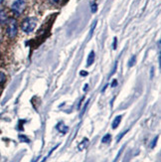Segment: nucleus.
Masks as SVG:
<instances>
[{
  "label": "nucleus",
  "mask_w": 161,
  "mask_h": 162,
  "mask_svg": "<svg viewBox=\"0 0 161 162\" xmlns=\"http://www.w3.org/2000/svg\"><path fill=\"white\" fill-rule=\"evenodd\" d=\"M50 1V3L51 4H54V5H57V4H59L61 2V0H49Z\"/></svg>",
  "instance_id": "f3484780"
},
{
  "label": "nucleus",
  "mask_w": 161,
  "mask_h": 162,
  "mask_svg": "<svg viewBox=\"0 0 161 162\" xmlns=\"http://www.w3.org/2000/svg\"><path fill=\"white\" fill-rule=\"evenodd\" d=\"M157 139H158V136L154 137V139L152 140V142H151V145H150V147H151V148L155 147V145H156V142H157Z\"/></svg>",
  "instance_id": "ddd939ff"
},
{
  "label": "nucleus",
  "mask_w": 161,
  "mask_h": 162,
  "mask_svg": "<svg viewBox=\"0 0 161 162\" xmlns=\"http://www.w3.org/2000/svg\"><path fill=\"white\" fill-rule=\"evenodd\" d=\"M88 103H90V100H87V103H86V105H84V108H83V110H82V113H80V116H82L83 115H84V113H85L86 108H87V107H88Z\"/></svg>",
  "instance_id": "4468645a"
},
{
  "label": "nucleus",
  "mask_w": 161,
  "mask_h": 162,
  "mask_svg": "<svg viewBox=\"0 0 161 162\" xmlns=\"http://www.w3.org/2000/svg\"><path fill=\"white\" fill-rule=\"evenodd\" d=\"M8 21V14L5 10L0 11V24H5Z\"/></svg>",
  "instance_id": "20e7f679"
},
{
  "label": "nucleus",
  "mask_w": 161,
  "mask_h": 162,
  "mask_svg": "<svg viewBox=\"0 0 161 162\" xmlns=\"http://www.w3.org/2000/svg\"><path fill=\"white\" fill-rule=\"evenodd\" d=\"M80 76H87V75H88V72H86V71H82V72H80Z\"/></svg>",
  "instance_id": "412c9836"
},
{
  "label": "nucleus",
  "mask_w": 161,
  "mask_h": 162,
  "mask_svg": "<svg viewBox=\"0 0 161 162\" xmlns=\"http://www.w3.org/2000/svg\"><path fill=\"white\" fill-rule=\"evenodd\" d=\"M121 118H122V115H117L116 118H114V120L112 121V125H111V127L114 129H115L116 128L117 126L119 125V123H120V121H121Z\"/></svg>",
  "instance_id": "39448f33"
},
{
  "label": "nucleus",
  "mask_w": 161,
  "mask_h": 162,
  "mask_svg": "<svg viewBox=\"0 0 161 162\" xmlns=\"http://www.w3.org/2000/svg\"><path fill=\"white\" fill-rule=\"evenodd\" d=\"M96 10H98V5H96V3L92 4V12L93 13H96Z\"/></svg>",
  "instance_id": "2eb2a0df"
},
{
  "label": "nucleus",
  "mask_w": 161,
  "mask_h": 162,
  "mask_svg": "<svg viewBox=\"0 0 161 162\" xmlns=\"http://www.w3.org/2000/svg\"><path fill=\"white\" fill-rule=\"evenodd\" d=\"M93 61H95V52L92 51L90 53V55H88V62H87L88 67H90V66L93 65Z\"/></svg>",
  "instance_id": "423d86ee"
},
{
  "label": "nucleus",
  "mask_w": 161,
  "mask_h": 162,
  "mask_svg": "<svg viewBox=\"0 0 161 162\" xmlns=\"http://www.w3.org/2000/svg\"><path fill=\"white\" fill-rule=\"evenodd\" d=\"M121 151H122V148H121V149H120V150L119 151V153H117L116 157H115V159H114V162H115V161H116V160H117V159H119V155H120V154H121Z\"/></svg>",
  "instance_id": "aec40b11"
},
{
  "label": "nucleus",
  "mask_w": 161,
  "mask_h": 162,
  "mask_svg": "<svg viewBox=\"0 0 161 162\" xmlns=\"http://www.w3.org/2000/svg\"><path fill=\"white\" fill-rule=\"evenodd\" d=\"M111 134H106L103 137V139H101V143H107L111 141Z\"/></svg>",
  "instance_id": "6e6552de"
},
{
  "label": "nucleus",
  "mask_w": 161,
  "mask_h": 162,
  "mask_svg": "<svg viewBox=\"0 0 161 162\" xmlns=\"http://www.w3.org/2000/svg\"><path fill=\"white\" fill-rule=\"evenodd\" d=\"M88 85H86V86L84 87V91L86 92V91H87V90H88Z\"/></svg>",
  "instance_id": "5701e85b"
},
{
  "label": "nucleus",
  "mask_w": 161,
  "mask_h": 162,
  "mask_svg": "<svg viewBox=\"0 0 161 162\" xmlns=\"http://www.w3.org/2000/svg\"><path fill=\"white\" fill-rule=\"evenodd\" d=\"M2 2H3V0H0V4H1V3H2Z\"/></svg>",
  "instance_id": "b1692460"
},
{
  "label": "nucleus",
  "mask_w": 161,
  "mask_h": 162,
  "mask_svg": "<svg viewBox=\"0 0 161 162\" xmlns=\"http://www.w3.org/2000/svg\"><path fill=\"white\" fill-rule=\"evenodd\" d=\"M7 36L9 39H14L17 36L18 33V25H17V21L15 19H10L8 21V25H7Z\"/></svg>",
  "instance_id": "f03ea898"
},
{
  "label": "nucleus",
  "mask_w": 161,
  "mask_h": 162,
  "mask_svg": "<svg viewBox=\"0 0 161 162\" xmlns=\"http://www.w3.org/2000/svg\"><path fill=\"white\" fill-rule=\"evenodd\" d=\"M19 139L21 140V141H25V142H27V143L30 142V140H29V138H27L25 135H19Z\"/></svg>",
  "instance_id": "9d476101"
},
{
  "label": "nucleus",
  "mask_w": 161,
  "mask_h": 162,
  "mask_svg": "<svg viewBox=\"0 0 161 162\" xmlns=\"http://www.w3.org/2000/svg\"><path fill=\"white\" fill-rule=\"evenodd\" d=\"M26 8V0H16L12 4L11 9L16 15H21Z\"/></svg>",
  "instance_id": "7ed1b4c3"
},
{
  "label": "nucleus",
  "mask_w": 161,
  "mask_h": 162,
  "mask_svg": "<svg viewBox=\"0 0 161 162\" xmlns=\"http://www.w3.org/2000/svg\"><path fill=\"white\" fill-rule=\"evenodd\" d=\"M116 44H117V39L114 38V44H112V49H114V50L116 49Z\"/></svg>",
  "instance_id": "a211bd4d"
},
{
  "label": "nucleus",
  "mask_w": 161,
  "mask_h": 162,
  "mask_svg": "<svg viewBox=\"0 0 161 162\" xmlns=\"http://www.w3.org/2000/svg\"><path fill=\"white\" fill-rule=\"evenodd\" d=\"M96 21H95V22H93V25L92 26V28H91V31H90V37L92 36L93 32V30H95V28H96Z\"/></svg>",
  "instance_id": "dca6fc26"
},
{
  "label": "nucleus",
  "mask_w": 161,
  "mask_h": 162,
  "mask_svg": "<svg viewBox=\"0 0 161 162\" xmlns=\"http://www.w3.org/2000/svg\"><path fill=\"white\" fill-rule=\"evenodd\" d=\"M5 79H6V78H5V75H4L3 73H1V72H0V85L4 83V82H5Z\"/></svg>",
  "instance_id": "f8f14e48"
},
{
  "label": "nucleus",
  "mask_w": 161,
  "mask_h": 162,
  "mask_svg": "<svg viewBox=\"0 0 161 162\" xmlns=\"http://www.w3.org/2000/svg\"><path fill=\"white\" fill-rule=\"evenodd\" d=\"M153 72H154V69L151 68V78H153Z\"/></svg>",
  "instance_id": "4be33fe9"
},
{
  "label": "nucleus",
  "mask_w": 161,
  "mask_h": 162,
  "mask_svg": "<svg viewBox=\"0 0 161 162\" xmlns=\"http://www.w3.org/2000/svg\"><path fill=\"white\" fill-rule=\"evenodd\" d=\"M127 131H128V129H126V130H125V131H122L121 133H120V134L119 135V136H117V139H116V141H117V142H119V141H120V139H121L122 137L124 136V134L126 133Z\"/></svg>",
  "instance_id": "9b49d317"
},
{
  "label": "nucleus",
  "mask_w": 161,
  "mask_h": 162,
  "mask_svg": "<svg viewBox=\"0 0 161 162\" xmlns=\"http://www.w3.org/2000/svg\"><path fill=\"white\" fill-rule=\"evenodd\" d=\"M36 25H37L36 18L28 17V18H25V19L23 20L22 24H21V29H22L23 32L29 34V33H31V32L34 31V29L36 28Z\"/></svg>",
  "instance_id": "f257e3e1"
},
{
  "label": "nucleus",
  "mask_w": 161,
  "mask_h": 162,
  "mask_svg": "<svg viewBox=\"0 0 161 162\" xmlns=\"http://www.w3.org/2000/svg\"><path fill=\"white\" fill-rule=\"evenodd\" d=\"M135 60H136L135 56H132V57L130 58L129 62H128V68H131V67H133V66L135 65Z\"/></svg>",
  "instance_id": "1a4fd4ad"
},
{
  "label": "nucleus",
  "mask_w": 161,
  "mask_h": 162,
  "mask_svg": "<svg viewBox=\"0 0 161 162\" xmlns=\"http://www.w3.org/2000/svg\"><path fill=\"white\" fill-rule=\"evenodd\" d=\"M111 87H115L117 86V81H116V80L114 79V81H112V83H111Z\"/></svg>",
  "instance_id": "6ab92c4d"
},
{
  "label": "nucleus",
  "mask_w": 161,
  "mask_h": 162,
  "mask_svg": "<svg viewBox=\"0 0 161 162\" xmlns=\"http://www.w3.org/2000/svg\"><path fill=\"white\" fill-rule=\"evenodd\" d=\"M88 144V138H85L82 142H80V144L79 145V149H80V150H83L84 148L87 147Z\"/></svg>",
  "instance_id": "0eeeda50"
}]
</instances>
